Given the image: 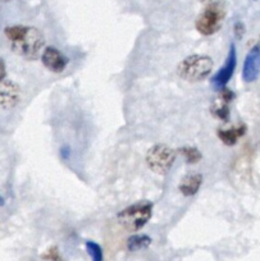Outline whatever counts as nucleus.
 I'll return each mask as SVG.
<instances>
[{"label": "nucleus", "mask_w": 260, "mask_h": 261, "mask_svg": "<svg viewBox=\"0 0 260 261\" xmlns=\"http://www.w3.org/2000/svg\"><path fill=\"white\" fill-rule=\"evenodd\" d=\"M213 59L208 55L194 54L186 57L178 64L177 73L187 82H201L208 79L213 72Z\"/></svg>", "instance_id": "obj_1"}, {"label": "nucleus", "mask_w": 260, "mask_h": 261, "mask_svg": "<svg viewBox=\"0 0 260 261\" xmlns=\"http://www.w3.org/2000/svg\"><path fill=\"white\" fill-rule=\"evenodd\" d=\"M151 215H153V204L149 201H138L120 212L117 218L120 224L125 229L130 232H137L145 227Z\"/></svg>", "instance_id": "obj_2"}, {"label": "nucleus", "mask_w": 260, "mask_h": 261, "mask_svg": "<svg viewBox=\"0 0 260 261\" xmlns=\"http://www.w3.org/2000/svg\"><path fill=\"white\" fill-rule=\"evenodd\" d=\"M45 39L41 31L35 27H26V31L17 41L11 42L12 50L27 60H35L41 55Z\"/></svg>", "instance_id": "obj_3"}, {"label": "nucleus", "mask_w": 260, "mask_h": 261, "mask_svg": "<svg viewBox=\"0 0 260 261\" xmlns=\"http://www.w3.org/2000/svg\"><path fill=\"white\" fill-rule=\"evenodd\" d=\"M177 151L167 145H155L146 154V164L156 174H167L173 167Z\"/></svg>", "instance_id": "obj_4"}, {"label": "nucleus", "mask_w": 260, "mask_h": 261, "mask_svg": "<svg viewBox=\"0 0 260 261\" xmlns=\"http://www.w3.org/2000/svg\"><path fill=\"white\" fill-rule=\"evenodd\" d=\"M226 17V11L218 3L206 7L196 19V30L204 36H210L221 30Z\"/></svg>", "instance_id": "obj_5"}, {"label": "nucleus", "mask_w": 260, "mask_h": 261, "mask_svg": "<svg viewBox=\"0 0 260 261\" xmlns=\"http://www.w3.org/2000/svg\"><path fill=\"white\" fill-rule=\"evenodd\" d=\"M237 65V54H236V47L234 45H231V49H229L228 55H227V60L224 63V65H222L219 71L214 74V77L211 79V86L219 91V90L224 89L227 86V84L229 82V80L232 79L234 73V69H236Z\"/></svg>", "instance_id": "obj_6"}, {"label": "nucleus", "mask_w": 260, "mask_h": 261, "mask_svg": "<svg viewBox=\"0 0 260 261\" xmlns=\"http://www.w3.org/2000/svg\"><path fill=\"white\" fill-rule=\"evenodd\" d=\"M41 62L49 71L62 73L68 65V59L54 46H48L41 53Z\"/></svg>", "instance_id": "obj_7"}, {"label": "nucleus", "mask_w": 260, "mask_h": 261, "mask_svg": "<svg viewBox=\"0 0 260 261\" xmlns=\"http://www.w3.org/2000/svg\"><path fill=\"white\" fill-rule=\"evenodd\" d=\"M260 74V46H254L244 60L242 79L245 82H254Z\"/></svg>", "instance_id": "obj_8"}, {"label": "nucleus", "mask_w": 260, "mask_h": 261, "mask_svg": "<svg viewBox=\"0 0 260 261\" xmlns=\"http://www.w3.org/2000/svg\"><path fill=\"white\" fill-rule=\"evenodd\" d=\"M19 97H21V90L18 85L9 80L0 82V107L4 109H11L18 104Z\"/></svg>", "instance_id": "obj_9"}, {"label": "nucleus", "mask_w": 260, "mask_h": 261, "mask_svg": "<svg viewBox=\"0 0 260 261\" xmlns=\"http://www.w3.org/2000/svg\"><path fill=\"white\" fill-rule=\"evenodd\" d=\"M219 91L221 92H219L218 97L211 104V114L221 120L227 122L229 118V104L234 99V94L227 87L219 90Z\"/></svg>", "instance_id": "obj_10"}, {"label": "nucleus", "mask_w": 260, "mask_h": 261, "mask_svg": "<svg viewBox=\"0 0 260 261\" xmlns=\"http://www.w3.org/2000/svg\"><path fill=\"white\" fill-rule=\"evenodd\" d=\"M201 185H203V175L199 174V173H191V174H187L182 178L178 188H180L182 195L190 197V196L196 195L199 192Z\"/></svg>", "instance_id": "obj_11"}, {"label": "nucleus", "mask_w": 260, "mask_h": 261, "mask_svg": "<svg viewBox=\"0 0 260 261\" xmlns=\"http://www.w3.org/2000/svg\"><path fill=\"white\" fill-rule=\"evenodd\" d=\"M246 134V125L239 124L227 129H218V137L227 146H233L237 144L239 139H241Z\"/></svg>", "instance_id": "obj_12"}, {"label": "nucleus", "mask_w": 260, "mask_h": 261, "mask_svg": "<svg viewBox=\"0 0 260 261\" xmlns=\"http://www.w3.org/2000/svg\"><path fill=\"white\" fill-rule=\"evenodd\" d=\"M150 245L151 238L146 234H133L127 240V248L130 251L144 250Z\"/></svg>", "instance_id": "obj_13"}, {"label": "nucleus", "mask_w": 260, "mask_h": 261, "mask_svg": "<svg viewBox=\"0 0 260 261\" xmlns=\"http://www.w3.org/2000/svg\"><path fill=\"white\" fill-rule=\"evenodd\" d=\"M180 151H181V154H182V156L185 158V160L187 164H198V163L201 160V158H203L201 152L199 151L196 147L186 146V147H183V149H181Z\"/></svg>", "instance_id": "obj_14"}, {"label": "nucleus", "mask_w": 260, "mask_h": 261, "mask_svg": "<svg viewBox=\"0 0 260 261\" xmlns=\"http://www.w3.org/2000/svg\"><path fill=\"white\" fill-rule=\"evenodd\" d=\"M86 250L91 257V261H103V248L94 241L86 242Z\"/></svg>", "instance_id": "obj_15"}, {"label": "nucleus", "mask_w": 260, "mask_h": 261, "mask_svg": "<svg viewBox=\"0 0 260 261\" xmlns=\"http://www.w3.org/2000/svg\"><path fill=\"white\" fill-rule=\"evenodd\" d=\"M26 31V26H9L6 29V36L11 42L17 41Z\"/></svg>", "instance_id": "obj_16"}, {"label": "nucleus", "mask_w": 260, "mask_h": 261, "mask_svg": "<svg viewBox=\"0 0 260 261\" xmlns=\"http://www.w3.org/2000/svg\"><path fill=\"white\" fill-rule=\"evenodd\" d=\"M44 258H46V260H52V261H62L60 260L59 252H58V250L55 247L50 248V250L44 255Z\"/></svg>", "instance_id": "obj_17"}, {"label": "nucleus", "mask_w": 260, "mask_h": 261, "mask_svg": "<svg viewBox=\"0 0 260 261\" xmlns=\"http://www.w3.org/2000/svg\"><path fill=\"white\" fill-rule=\"evenodd\" d=\"M244 32H245L244 24H242L241 22H237L236 26H234V34H236L237 39H241L242 35H244Z\"/></svg>", "instance_id": "obj_18"}, {"label": "nucleus", "mask_w": 260, "mask_h": 261, "mask_svg": "<svg viewBox=\"0 0 260 261\" xmlns=\"http://www.w3.org/2000/svg\"><path fill=\"white\" fill-rule=\"evenodd\" d=\"M7 77V71H6V64L2 59H0V82H3Z\"/></svg>", "instance_id": "obj_19"}, {"label": "nucleus", "mask_w": 260, "mask_h": 261, "mask_svg": "<svg viewBox=\"0 0 260 261\" xmlns=\"http://www.w3.org/2000/svg\"><path fill=\"white\" fill-rule=\"evenodd\" d=\"M69 154H70V151H69V149H68V147H63L62 151H60V155H62L64 159H67V158L69 156Z\"/></svg>", "instance_id": "obj_20"}, {"label": "nucleus", "mask_w": 260, "mask_h": 261, "mask_svg": "<svg viewBox=\"0 0 260 261\" xmlns=\"http://www.w3.org/2000/svg\"><path fill=\"white\" fill-rule=\"evenodd\" d=\"M2 205H4V200L0 197V206H2Z\"/></svg>", "instance_id": "obj_21"}, {"label": "nucleus", "mask_w": 260, "mask_h": 261, "mask_svg": "<svg viewBox=\"0 0 260 261\" xmlns=\"http://www.w3.org/2000/svg\"><path fill=\"white\" fill-rule=\"evenodd\" d=\"M0 2H9V0H0Z\"/></svg>", "instance_id": "obj_22"}]
</instances>
